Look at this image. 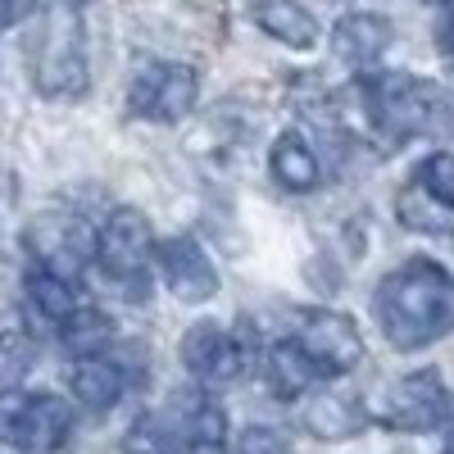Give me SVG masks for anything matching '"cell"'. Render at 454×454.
<instances>
[{
  "instance_id": "cell-1",
  "label": "cell",
  "mask_w": 454,
  "mask_h": 454,
  "mask_svg": "<svg viewBox=\"0 0 454 454\" xmlns=\"http://www.w3.org/2000/svg\"><path fill=\"white\" fill-rule=\"evenodd\" d=\"M372 309L395 350H423L454 332V278L436 259H404L377 282Z\"/></svg>"
},
{
  "instance_id": "cell-2",
  "label": "cell",
  "mask_w": 454,
  "mask_h": 454,
  "mask_svg": "<svg viewBox=\"0 0 454 454\" xmlns=\"http://www.w3.org/2000/svg\"><path fill=\"white\" fill-rule=\"evenodd\" d=\"M36 42L27 51L32 59V87L46 100H73L82 96L91 82V64H87V27L82 10L73 5H46L36 10Z\"/></svg>"
},
{
  "instance_id": "cell-3",
  "label": "cell",
  "mask_w": 454,
  "mask_h": 454,
  "mask_svg": "<svg viewBox=\"0 0 454 454\" xmlns=\"http://www.w3.org/2000/svg\"><path fill=\"white\" fill-rule=\"evenodd\" d=\"M368 96V114L372 123L387 137H441L454 128V100L423 78L409 73H387V78H368L359 82Z\"/></svg>"
},
{
  "instance_id": "cell-4",
  "label": "cell",
  "mask_w": 454,
  "mask_h": 454,
  "mask_svg": "<svg viewBox=\"0 0 454 454\" xmlns=\"http://www.w3.org/2000/svg\"><path fill=\"white\" fill-rule=\"evenodd\" d=\"M73 436V409L51 391H0V445L19 454H55Z\"/></svg>"
},
{
  "instance_id": "cell-5",
  "label": "cell",
  "mask_w": 454,
  "mask_h": 454,
  "mask_svg": "<svg viewBox=\"0 0 454 454\" xmlns=\"http://www.w3.org/2000/svg\"><path fill=\"white\" fill-rule=\"evenodd\" d=\"M200 100V73L192 64L150 59L128 82V114L145 123H182Z\"/></svg>"
},
{
  "instance_id": "cell-6",
  "label": "cell",
  "mask_w": 454,
  "mask_h": 454,
  "mask_svg": "<svg viewBox=\"0 0 454 454\" xmlns=\"http://www.w3.org/2000/svg\"><path fill=\"white\" fill-rule=\"evenodd\" d=\"M259 336L250 327H218V323H196L192 332L182 336V368L205 387H227L246 377V368L254 364Z\"/></svg>"
},
{
  "instance_id": "cell-7",
  "label": "cell",
  "mask_w": 454,
  "mask_h": 454,
  "mask_svg": "<svg viewBox=\"0 0 454 454\" xmlns=\"http://www.w3.org/2000/svg\"><path fill=\"white\" fill-rule=\"evenodd\" d=\"M291 346L300 350L314 377H346L350 368L364 364V336L355 318L336 309H300Z\"/></svg>"
},
{
  "instance_id": "cell-8",
  "label": "cell",
  "mask_w": 454,
  "mask_h": 454,
  "mask_svg": "<svg viewBox=\"0 0 454 454\" xmlns=\"http://www.w3.org/2000/svg\"><path fill=\"white\" fill-rule=\"evenodd\" d=\"M96 259L109 282H119L132 300L150 295V223L137 209H114L96 232Z\"/></svg>"
},
{
  "instance_id": "cell-9",
  "label": "cell",
  "mask_w": 454,
  "mask_h": 454,
  "mask_svg": "<svg viewBox=\"0 0 454 454\" xmlns=\"http://www.w3.org/2000/svg\"><path fill=\"white\" fill-rule=\"evenodd\" d=\"M454 409V395L445 391V382L423 368V372H409L400 377L395 387H387L382 395V423L391 432H436Z\"/></svg>"
},
{
  "instance_id": "cell-10",
  "label": "cell",
  "mask_w": 454,
  "mask_h": 454,
  "mask_svg": "<svg viewBox=\"0 0 454 454\" xmlns=\"http://www.w3.org/2000/svg\"><path fill=\"white\" fill-rule=\"evenodd\" d=\"M32 246V263L36 269H51L68 282H78V273L87 269V259L96 254V232L78 218V214H51V218H36V227L27 232Z\"/></svg>"
},
{
  "instance_id": "cell-11",
  "label": "cell",
  "mask_w": 454,
  "mask_h": 454,
  "mask_svg": "<svg viewBox=\"0 0 454 454\" xmlns=\"http://www.w3.org/2000/svg\"><path fill=\"white\" fill-rule=\"evenodd\" d=\"M160 273L168 282V291L182 300V305H205L218 291V269L209 263V254L200 250L196 237H168L160 241Z\"/></svg>"
},
{
  "instance_id": "cell-12",
  "label": "cell",
  "mask_w": 454,
  "mask_h": 454,
  "mask_svg": "<svg viewBox=\"0 0 454 454\" xmlns=\"http://www.w3.org/2000/svg\"><path fill=\"white\" fill-rule=\"evenodd\" d=\"M391 19L387 14H372V10H350L346 19H336L332 27V55L350 68H368L391 51Z\"/></svg>"
},
{
  "instance_id": "cell-13",
  "label": "cell",
  "mask_w": 454,
  "mask_h": 454,
  "mask_svg": "<svg viewBox=\"0 0 454 454\" xmlns=\"http://www.w3.org/2000/svg\"><path fill=\"white\" fill-rule=\"evenodd\" d=\"M68 387H73V400H78L82 409L105 413V409H114V404L128 395L132 377H128V364L123 359L91 355V359H78V368L68 372Z\"/></svg>"
},
{
  "instance_id": "cell-14",
  "label": "cell",
  "mask_w": 454,
  "mask_h": 454,
  "mask_svg": "<svg viewBox=\"0 0 454 454\" xmlns=\"http://www.w3.org/2000/svg\"><path fill=\"white\" fill-rule=\"evenodd\" d=\"M269 173H273V182L282 186V192H295V196L314 192L318 177H323L318 155H314V150L300 141L295 132H282V137L273 141V150H269Z\"/></svg>"
},
{
  "instance_id": "cell-15",
  "label": "cell",
  "mask_w": 454,
  "mask_h": 454,
  "mask_svg": "<svg viewBox=\"0 0 454 454\" xmlns=\"http://www.w3.org/2000/svg\"><path fill=\"white\" fill-rule=\"evenodd\" d=\"M364 423H368V409L355 395L327 391V395H318V400L305 404V427L318 441H350V436L364 432Z\"/></svg>"
},
{
  "instance_id": "cell-16",
  "label": "cell",
  "mask_w": 454,
  "mask_h": 454,
  "mask_svg": "<svg viewBox=\"0 0 454 454\" xmlns=\"http://www.w3.org/2000/svg\"><path fill=\"white\" fill-rule=\"evenodd\" d=\"M254 23L273 36V42L291 46V51H314L318 46V19L295 5V0H278V5H259L254 10Z\"/></svg>"
},
{
  "instance_id": "cell-17",
  "label": "cell",
  "mask_w": 454,
  "mask_h": 454,
  "mask_svg": "<svg viewBox=\"0 0 454 454\" xmlns=\"http://www.w3.org/2000/svg\"><path fill=\"white\" fill-rule=\"evenodd\" d=\"M23 291L32 300V309L42 314L46 323H55V327L78 309V286H73L68 278H59V273H51V269H36V263L23 278Z\"/></svg>"
},
{
  "instance_id": "cell-18",
  "label": "cell",
  "mask_w": 454,
  "mask_h": 454,
  "mask_svg": "<svg viewBox=\"0 0 454 454\" xmlns=\"http://www.w3.org/2000/svg\"><path fill=\"white\" fill-rule=\"evenodd\" d=\"M59 336H64V346L78 355V359H91V355H105L109 336H114V323H109L100 309L78 305V309L59 323Z\"/></svg>"
},
{
  "instance_id": "cell-19",
  "label": "cell",
  "mask_w": 454,
  "mask_h": 454,
  "mask_svg": "<svg viewBox=\"0 0 454 454\" xmlns=\"http://www.w3.org/2000/svg\"><path fill=\"white\" fill-rule=\"evenodd\" d=\"M263 372H269V391H273V395H282V400L300 395V391H305V387L314 382L309 364L300 359V350L291 346V340H278V346L269 350V364H263Z\"/></svg>"
},
{
  "instance_id": "cell-20",
  "label": "cell",
  "mask_w": 454,
  "mask_h": 454,
  "mask_svg": "<svg viewBox=\"0 0 454 454\" xmlns=\"http://www.w3.org/2000/svg\"><path fill=\"white\" fill-rule=\"evenodd\" d=\"M409 186H419V192L436 209L454 214V155H450V150H432V155L413 168V182Z\"/></svg>"
},
{
  "instance_id": "cell-21",
  "label": "cell",
  "mask_w": 454,
  "mask_h": 454,
  "mask_svg": "<svg viewBox=\"0 0 454 454\" xmlns=\"http://www.w3.org/2000/svg\"><path fill=\"white\" fill-rule=\"evenodd\" d=\"M36 368V340L27 332H0V391H19V382Z\"/></svg>"
},
{
  "instance_id": "cell-22",
  "label": "cell",
  "mask_w": 454,
  "mask_h": 454,
  "mask_svg": "<svg viewBox=\"0 0 454 454\" xmlns=\"http://www.w3.org/2000/svg\"><path fill=\"white\" fill-rule=\"evenodd\" d=\"M395 214L404 227H413V232H454V218L445 209H436L419 186H404L400 200H395Z\"/></svg>"
},
{
  "instance_id": "cell-23",
  "label": "cell",
  "mask_w": 454,
  "mask_h": 454,
  "mask_svg": "<svg viewBox=\"0 0 454 454\" xmlns=\"http://www.w3.org/2000/svg\"><path fill=\"white\" fill-rule=\"evenodd\" d=\"M237 454H295V450H291V441H286L278 427L250 423V427L241 432V441H237Z\"/></svg>"
},
{
  "instance_id": "cell-24",
  "label": "cell",
  "mask_w": 454,
  "mask_h": 454,
  "mask_svg": "<svg viewBox=\"0 0 454 454\" xmlns=\"http://www.w3.org/2000/svg\"><path fill=\"white\" fill-rule=\"evenodd\" d=\"M23 19H36V10H32V5H0V27L23 23Z\"/></svg>"
},
{
  "instance_id": "cell-25",
  "label": "cell",
  "mask_w": 454,
  "mask_h": 454,
  "mask_svg": "<svg viewBox=\"0 0 454 454\" xmlns=\"http://www.w3.org/2000/svg\"><path fill=\"white\" fill-rule=\"evenodd\" d=\"M441 46L454 55V14H445V27H441Z\"/></svg>"
},
{
  "instance_id": "cell-26",
  "label": "cell",
  "mask_w": 454,
  "mask_h": 454,
  "mask_svg": "<svg viewBox=\"0 0 454 454\" xmlns=\"http://www.w3.org/2000/svg\"><path fill=\"white\" fill-rule=\"evenodd\" d=\"M441 454H454V427H450V436H445V445H441Z\"/></svg>"
}]
</instances>
